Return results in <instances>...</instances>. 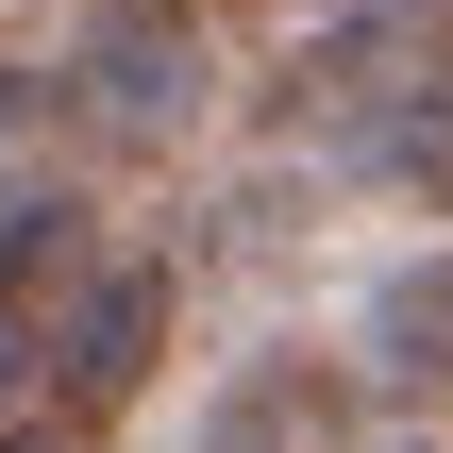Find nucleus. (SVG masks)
Listing matches in <instances>:
<instances>
[{
	"label": "nucleus",
	"instance_id": "0eeeda50",
	"mask_svg": "<svg viewBox=\"0 0 453 453\" xmlns=\"http://www.w3.org/2000/svg\"><path fill=\"white\" fill-rule=\"evenodd\" d=\"M50 134H67V84L0 67V219H17V202H50Z\"/></svg>",
	"mask_w": 453,
	"mask_h": 453
},
{
	"label": "nucleus",
	"instance_id": "20e7f679",
	"mask_svg": "<svg viewBox=\"0 0 453 453\" xmlns=\"http://www.w3.org/2000/svg\"><path fill=\"white\" fill-rule=\"evenodd\" d=\"M353 370H370L387 403H453V235H437V252H403V269L370 286V319H353Z\"/></svg>",
	"mask_w": 453,
	"mask_h": 453
},
{
	"label": "nucleus",
	"instance_id": "423d86ee",
	"mask_svg": "<svg viewBox=\"0 0 453 453\" xmlns=\"http://www.w3.org/2000/svg\"><path fill=\"white\" fill-rule=\"evenodd\" d=\"M84 235H101V219H84L67 185H50V202H17V219H0V319H17V303H50V286H84Z\"/></svg>",
	"mask_w": 453,
	"mask_h": 453
},
{
	"label": "nucleus",
	"instance_id": "39448f33",
	"mask_svg": "<svg viewBox=\"0 0 453 453\" xmlns=\"http://www.w3.org/2000/svg\"><path fill=\"white\" fill-rule=\"evenodd\" d=\"M353 168H403V185H453V67H420L403 101L353 118Z\"/></svg>",
	"mask_w": 453,
	"mask_h": 453
},
{
	"label": "nucleus",
	"instance_id": "9d476101",
	"mask_svg": "<svg viewBox=\"0 0 453 453\" xmlns=\"http://www.w3.org/2000/svg\"><path fill=\"white\" fill-rule=\"evenodd\" d=\"M403 453H437V437H403Z\"/></svg>",
	"mask_w": 453,
	"mask_h": 453
},
{
	"label": "nucleus",
	"instance_id": "f257e3e1",
	"mask_svg": "<svg viewBox=\"0 0 453 453\" xmlns=\"http://www.w3.org/2000/svg\"><path fill=\"white\" fill-rule=\"evenodd\" d=\"M168 303H185V286H168L151 252H101V269L67 286L50 353H34V370H50V420H84V437H101V420L151 387V353H168Z\"/></svg>",
	"mask_w": 453,
	"mask_h": 453
},
{
	"label": "nucleus",
	"instance_id": "1a4fd4ad",
	"mask_svg": "<svg viewBox=\"0 0 453 453\" xmlns=\"http://www.w3.org/2000/svg\"><path fill=\"white\" fill-rule=\"evenodd\" d=\"M17 370H34V353H17V319H0V403H17Z\"/></svg>",
	"mask_w": 453,
	"mask_h": 453
},
{
	"label": "nucleus",
	"instance_id": "7ed1b4c3",
	"mask_svg": "<svg viewBox=\"0 0 453 453\" xmlns=\"http://www.w3.org/2000/svg\"><path fill=\"white\" fill-rule=\"evenodd\" d=\"M353 387L370 370H336V353H252L219 403H202V453H353Z\"/></svg>",
	"mask_w": 453,
	"mask_h": 453
},
{
	"label": "nucleus",
	"instance_id": "6e6552de",
	"mask_svg": "<svg viewBox=\"0 0 453 453\" xmlns=\"http://www.w3.org/2000/svg\"><path fill=\"white\" fill-rule=\"evenodd\" d=\"M0 453H84V420H0Z\"/></svg>",
	"mask_w": 453,
	"mask_h": 453
},
{
	"label": "nucleus",
	"instance_id": "f03ea898",
	"mask_svg": "<svg viewBox=\"0 0 453 453\" xmlns=\"http://www.w3.org/2000/svg\"><path fill=\"white\" fill-rule=\"evenodd\" d=\"M67 101H84L101 134H185V118H202V34H185L168 0H101V17H84Z\"/></svg>",
	"mask_w": 453,
	"mask_h": 453
}]
</instances>
